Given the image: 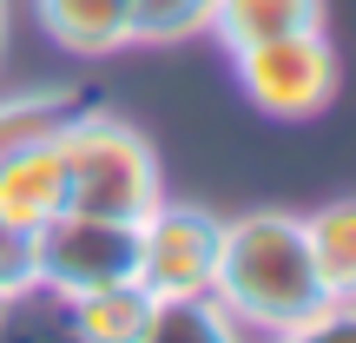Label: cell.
I'll use <instances>...</instances> for the list:
<instances>
[{
	"label": "cell",
	"instance_id": "6da1fadb",
	"mask_svg": "<svg viewBox=\"0 0 356 343\" xmlns=\"http://www.w3.org/2000/svg\"><path fill=\"white\" fill-rule=\"evenodd\" d=\"M211 297L244 324L257 343L284 337L291 324H304L310 310H323L317 264L304 244V218L291 212H251L225 225V251H218V284Z\"/></svg>",
	"mask_w": 356,
	"mask_h": 343
},
{
	"label": "cell",
	"instance_id": "7a4b0ae2",
	"mask_svg": "<svg viewBox=\"0 0 356 343\" xmlns=\"http://www.w3.org/2000/svg\"><path fill=\"white\" fill-rule=\"evenodd\" d=\"M60 159H66V205H73V212H99V218L139 225V218L165 198L159 159H152V145H145V132H132L126 119H113L106 106H86V113L60 132Z\"/></svg>",
	"mask_w": 356,
	"mask_h": 343
},
{
	"label": "cell",
	"instance_id": "3957f363",
	"mask_svg": "<svg viewBox=\"0 0 356 343\" xmlns=\"http://www.w3.org/2000/svg\"><path fill=\"white\" fill-rule=\"evenodd\" d=\"M238 66V86L257 113L270 119H310L337 99V53L323 40V26H304V33H277L257 40V47L231 53Z\"/></svg>",
	"mask_w": 356,
	"mask_h": 343
},
{
	"label": "cell",
	"instance_id": "277c9868",
	"mask_svg": "<svg viewBox=\"0 0 356 343\" xmlns=\"http://www.w3.org/2000/svg\"><path fill=\"white\" fill-rule=\"evenodd\" d=\"M132 264H139V225H126V218L66 205L60 218H47L33 231V284H47V291L79 297V291L132 278Z\"/></svg>",
	"mask_w": 356,
	"mask_h": 343
},
{
	"label": "cell",
	"instance_id": "5b68a950",
	"mask_svg": "<svg viewBox=\"0 0 356 343\" xmlns=\"http://www.w3.org/2000/svg\"><path fill=\"white\" fill-rule=\"evenodd\" d=\"M218 251H225V218L159 198L139 218V264H132V278L152 297H211Z\"/></svg>",
	"mask_w": 356,
	"mask_h": 343
},
{
	"label": "cell",
	"instance_id": "8992f818",
	"mask_svg": "<svg viewBox=\"0 0 356 343\" xmlns=\"http://www.w3.org/2000/svg\"><path fill=\"white\" fill-rule=\"evenodd\" d=\"M66 212V159H60V139H40L26 152L0 159V218L13 231L33 238L47 218Z\"/></svg>",
	"mask_w": 356,
	"mask_h": 343
},
{
	"label": "cell",
	"instance_id": "52a82bcc",
	"mask_svg": "<svg viewBox=\"0 0 356 343\" xmlns=\"http://www.w3.org/2000/svg\"><path fill=\"white\" fill-rule=\"evenodd\" d=\"M33 20L47 26V40L73 60H106V53L132 47L126 0H33Z\"/></svg>",
	"mask_w": 356,
	"mask_h": 343
},
{
	"label": "cell",
	"instance_id": "ba28073f",
	"mask_svg": "<svg viewBox=\"0 0 356 343\" xmlns=\"http://www.w3.org/2000/svg\"><path fill=\"white\" fill-rule=\"evenodd\" d=\"M92 106V93L79 86H40V93H7L0 99V159L26 152L40 139H60L79 113Z\"/></svg>",
	"mask_w": 356,
	"mask_h": 343
},
{
	"label": "cell",
	"instance_id": "9c48e42d",
	"mask_svg": "<svg viewBox=\"0 0 356 343\" xmlns=\"http://www.w3.org/2000/svg\"><path fill=\"white\" fill-rule=\"evenodd\" d=\"M304 244L310 264H317L323 297L337 304H356V198H330L304 218Z\"/></svg>",
	"mask_w": 356,
	"mask_h": 343
},
{
	"label": "cell",
	"instance_id": "30bf717a",
	"mask_svg": "<svg viewBox=\"0 0 356 343\" xmlns=\"http://www.w3.org/2000/svg\"><path fill=\"white\" fill-rule=\"evenodd\" d=\"M304 26H323V0H211V33L231 53L277 33H304Z\"/></svg>",
	"mask_w": 356,
	"mask_h": 343
},
{
	"label": "cell",
	"instance_id": "8fae6325",
	"mask_svg": "<svg viewBox=\"0 0 356 343\" xmlns=\"http://www.w3.org/2000/svg\"><path fill=\"white\" fill-rule=\"evenodd\" d=\"M66 304H73V330L86 343H139L145 317H152V291H145L139 278L79 291V297H66Z\"/></svg>",
	"mask_w": 356,
	"mask_h": 343
},
{
	"label": "cell",
	"instance_id": "7c38bea8",
	"mask_svg": "<svg viewBox=\"0 0 356 343\" xmlns=\"http://www.w3.org/2000/svg\"><path fill=\"white\" fill-rule=\"evenodd\" d=\"M139 343H257L218 297H152Z\"/></svg>",
	"mask_w": 356,
	"mask_h": 343
},
{
	"label": "cell",
	"instance_id": "4fadbf2b",
	"mask_svg": "<svg viewBox=\"0 0 356 343\" xmlns=\"http://www.w3.org/2000/svg\"><path fill=\"white\" fill-rule=\"evenodd\" d=\"M0 343H86L73 330V304L66 291L26 284V291L0 297Z\"/></svg>",
	"mask_w": 356,
	"mask_h": 343
},
{
	"label": "cell",
	"instance_id": "5bb4252c",
	"mask_svg": "<svg viewBox=\"0 0 356 343\" xmlns=\"http://www.w3.org/2000/svg\"><path fill=\"white\" fill-rule=\"evenodd\" d=\"M132 47H178L191 33H211V0H126Z\"/></svg>",
	"mask_w": 356,
	"mask_h": 343
},
{
	"label": "cell",
	"instance_id": "9a60e30c",
	"mask_svg": "<svg viewBox=\"0 0 356 343\" xmlns=\"http://www.w3.org/2000/svg\"><path fill=\"white\" fill-rule=\"evenodd\" d=\"M270 343H356V304H323V310H310L304 324H291L284 337H270Z\"/></svg>",
	"mask_w": 356,
	"mask_h": 343
},
{
	"label": "cell",
	"instance_id": "2e32d148",
	"mask_svg": "<svg viewBox=\"0 0 356 343\" xmlns=\"http://www.w3.org/2000/svg\"><path fill=\"white\" fill-rule=\"evenodd\" d=\"M26 284H33V238L0 218V297L26 291Z\"/></svg>",
	"mask_w": 356,
	"mask_h": 343
},
{
	"label": "cell",
	"instance_id": "e0dca14e",
	"mask_svg": "<svg viewBox=\"0 0 356 343\" xmlns=\"http://www.w3.org/2000/svg\"><path fill=\"white\" fill-rule=\"evenodd\" d=\"M0 53H7V0H0Z\"/></svg>",
	"mask_w": 356,
	"mask_h": 343
}]
</instances>
